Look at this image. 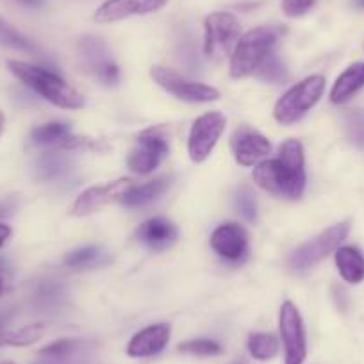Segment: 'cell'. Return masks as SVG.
Returning <instances> with one entry per match:
<instances>
[{
	"instance_id": "1",
	"label": "cell",
	"mask_w": 364,
	"mask_h": 364,
	"mask_svg": "<svg viewBox=\"0 0 364 364\" xmlns=\"http://www.w3.org/2000/svg\"><path fill=\"white\" fill-rule=\"evenodd\" d=\"M254 182L261 190L299 200L306 191V156L299 139H288L279 149L277 159H262L254 168Z\"/></svg>"
},
{
	"instance_id": "2",
	"label": "cell",
	"mask_w": 364,
	"mask_h": 364,
	"mask_svg": "<svg viewBox=\"0 0 364 364\" xmlns=\"http://www.w3.org/2000/svg\"><path fill=\"white\" fill-rule=\"evenodd\" d=\"M8 68L20 82L26 84L36 95L61 109H80L84 106V97L72 84L43 66L11 59L8 61Z\"/></svg>"
},
{
	"instance_id": "3",
	"label": "cell",
	"mask_w": 364,
	"mask_h": 364,
	"mask_svg": "<svg viewBox=\"0 0 364 364\" xmlns=\"http://www.w3.org/2000/svg\"><path fill=\"white\" fill-rule=\"evenodd\" d=\"M277 41V29L268 26L255 27V29L245 33L237 40L236 47L230 54V77L232 79H245V77L254 75L255 70L262 65V61L275 52Z\"/></svg>"
},
{
	"instance_id": "4",
	"label": "cell",
	"mask_w": 364,
	"mask_h": 364,
	"mask_svg": "<svg viewBox=\"0 0 364 364\" xmlns=\"http://www.w3.org/2000/svg\"><path fill=\"white\" fill-rule=\"evenodd\" d=\"M323 75H309L289 87L273 106V118L281 125H293L302 120L325 93Z\"/></svg>"
},
{
	"instance_id": "5",
	"label": "cell",
	"mask_w": 364,
	"mask_h": 364,
	"mask_svg": "<svg viewBox=\"0 0 364 364\" xmlns=\"http://www.w3.org/2000/svg\"><path fill=\"white\" fill-rule=\"evenodd\" d=\"M348 232V222L336 223V225L325 229L323 232H320L316 237H313V240L304 243L302 247H299L293 252L291 257H289V268L296 273H304L311 269L318 262L323 261L327 255L336 252V248L341 247Z\"/></svg>"
},
{
	"instance_id": "6",
	"label": "cell",
	"mask_w": 364,
	"mask_h": 364,
	"mask_svg": "<svg viewBox=\"0 0 364 364\" xmlns=\"http://www.w3.org/2000/svg\"><path fill=\"white\" fill-rule=\"evenodd\" d=\"M241 38V23L234 13L216 11L204 22V54L211 59H223L232 54Z\"/></svg>"
},
{
	"instance_id": "7",
	"label": "cell",
	"mask_w": 364,
	"mask_h": 364,
	"mask_svg": "<svg viewBox=\"0 0 364 364\" xmlns=\"http://www.w3.org/2000/svg\"><path fill=\"white\" fill-rule=\"evenodd\" d=\"M279 332L284 346V364H304L307 359V336L302 314L286 300L279 311Z\"/></svg>"
},
{
	"instance_id": "8",
	"label": "cell",
	"mask_w": 364,
	"mask_h": 364,
	"mask_svg": "<svg viewBox=\"0 0 364 364\" xmlns=\"http://www.w3.org/2000/svg\"><path fill=\"white\" fill-rule=\"evenodd\" d=\"M225 125L227 118L220 111L202 114L193 122L188 136V156L193 163H204L211 156L216 143L225 132Z\"/></svg>"
},
{
	"instance_id": "9",
	"label": "cell",
	"mask_w": 364,
	"mask_h": 364,
	"mask_svg": "<svg viewBox=\"0 0 364 364\" xmlns=\"http://www.w3.org/2000/svg\"><path fill=\"white\" fill-rule=\"evenodd\" d=\"M150 75L152 79L163 87L164 91H168L170 95H173L175 99L182 100V102L190 104H209L216 102L220 99V91L216 87L208 86V84L195 82V80L184 79L178 73L171 72V70L163 68V66H154L150 70Z\"/></svg>"
},
{
	"instance_id": "10",
	"label": "cell",
	"mask_w": 364,
	"mask_h": 364,
	"mask_svg": "<svg viewBox=\"0 0 364 364\" xmlns=\"http://www.w3.org/2000/svg\"><path fill=\"white\" fill-rule=\"evenodd\" d=\"M77 48L87 72L93 73V77L100 80L104 86L111 87L120 82V68L111 58L109 48L102 38L87 34L80 38Z\"/></svg>"
},
{
	"instance_id": "11",
	"label": "cell",
	"mask_w": 364,
	"mask_h": 364,
	"mask_svg": "<svg viewBox=\"0 0 364 364\" xmlns=\"http://www.w3.org/2000/svg\"><path fill=\"white\" fill-rule=\"evenodd\" d=\"M170 152L166 138L159 129H149L138 136L134 149L127 157L129 170L138 175H149L163 163Z\"/></svg>"
},
{
	"instance_id": "12",
	"label": "cell",
	"mask_w": 364,
	"mask_h": 364,
	"mask_svg": "<svg viewBox=\"0 0 364 364\" xmlns=\"http://www.w3.org/2000/svg\"><path fill=\"white\" fill-rule=\"evenodd\" d=\"M132 184L129 178H117V181L106 182V184H99V186H91L86 191L79 195L73 200L72 208H70V215L73 216H87L91 213L99 211L100 208L113 202L120 200L132 190Z\"/></svg>"
},
{
	"instance_id": "13",
	"label": "cell",
	"mask_w": 364,
	"mask_h": 364,
	"mask_svg": "<svg viewBox=\"0 0 364 364\" xmlns=\"http://www.w3.org/2000/svg\"><path fill=\"white\" fill-rule=\"evenodd\" d=\"M211 248L223 261L234 262V264L243 262L250 250L247 230L240 223H222L211 234Z\"/></svg>"
},
{
	"instance_id": "14",
	"label": "cell",
	"mask_w": 364,
	"mask_h": 364,
	"mask_svg": "<svg viewBox=\"0 0 364 364\" xmlns=\"http://www.w3.org/2000/svg\"><path fill=\"white\" fill-rule=\"evenodd\" d=\"M168 0H104L95 11L97 23H113L131 16H145L166 8Z\"/></svg>"
},
{
	"instance_id": "15",
	"label": "cell",
	"mask_w": 364,
	"mask_h": 364,
	"mask_svg": "<svg viewBox=\"0 0 364 364\" xmlns=\"http://www.w3.org/2000/svg\"><path fill=\"white\" fill-rule=\"evenodd\" d=\"M230 146H232L234 159L241 166H255L272 152L269 139L250 127L237 129L230 139Z\"/></svg>"
},
{
	"instance_id": "16",
	"label": "cell",
	"mask_w": 364,
	"mask_h": 364,
	"mask_svg": "<svg viewBox=\"0 0 364 364\" xmlns=\"http://www.w3.org/2000/svg\"><path fill=\"white\" fill-rule=\"evenodd\" d=\"M171 328L168 323H156L141 328L131 338L127 345V355L132 359H145L163 352L170 343Z\"/></svg>"
},
{
	"instance_id": "17",
	"label": "cell",
	"mask_w": 364,
	"mask_h": 364,
	"mask_svg": "<svg viewBox=\"0 0 364 364\" xmlns=\"http://www.w3.org/2000/svg\"><path fill=\"white\" fill-rule=\"evenodd\" d=\"M177 227L170 220L163 218V216L146 220L136 230V237L139 240V243H143L146 248L154 252H163L170 248L177 241Z\"/></svg>"
},
{
	"instance_id": "18",
	"label": "cell",
	"mask_w": 364,
	"mask_h": 364,
	"mask_svg": "<svg viewBox=\"0 0 364 364\" xmlns=\"http://www.w3.org/2000/svg\"><path fill=\"white\" fill-rule=\"evenodd\" d=\"M364 87V63H353L348 68L343 70L338 75V79L334 80L331 90V99L332 104L336 106H341V104L350 102L353 97L359 93Z\"/></svg>"
},
{
	"instance_id": "19",
	"label": "cell",
	"mask_w": 364,
	"mask_h": 364,
	"mask_svg": "<svg viewBox=\"0 0 364 364\" xmlns=\"http://www.w3.org/2000/svg\"><path fill=\"white\" fill-rule=\"evenodd\" d=\"M334 262L339 275L348 284H360L364 281V254L352 245H341L334 252Z\"/></svg>"
},
{
	"instance_id": "20",
	"label": "cell",
	"mask_w": 364,
	"mask_h": 364,
	"mask_svg": "<svg viewBox=\"0 0 364 364\" xmlns=\"http://www.w3.org/2000/svg\"><path fill=\"white\" fill-rule=\"evenodd\" d=\"M173 177H157L154 181L141 184V186H132V190L122 198V204L127 208H139V205L150 204L152 200L159 198L164 191L170 188Z\"/></svg>"
},
{
	"instance_id": "21",
	"label": "cell",
	"mask_w": 364,
	"mask_h": 364,
	"mask_svg": "<svg viewBox=\"0 0 364 364\" xmlns=\"http://www.w3.org/2000/svg\"><path fill=\"white\" fill-rule=\"evenodd\" d=\"M107 262H109V254L100 247H93V245L77 248L65 257V264L72 269L100 268V266H106Z\"/></svg>"
},
{
	"instance_id": "22",
	"label": "cell",
	"mask_w": 364,
	"mask_h": 364,
	"mask_svg": "<svg viewBox=\"0 0 364 364\" xmlns=\"http://www.w3.org/2000/svg\"><path fill=\"white\" fill-rule=\"evenodd\" d=\"M34 304L38 309L54 311L65 302V284L54 279H45L34 289Z\"/></svg>"
},
{
	"instance_id": "23",
	"label": "cell",
	"mask_w": 364,
	"mask_h": 364,
	"mask_svg": "<svg viewBox=\"0 0 364 364\" xmlns=\"http://www.w3.org/2000/svg\"><path fill=\"white\" fill-rule=\"evenodd\" d=\"M91 345L84 339H58L50 345L40 350V357H50V359H68V357L90 355Z\"/></svg>"
},
{
	"instance_id": "24",
	"label": "cell",
	"mask_w": 364,
	"mask_h": 364,
	"mask_svg": "<svg viewBox=\"0 0 364 364\" xmlns=\"http://www.w3.org/2000/svg\"><path fill=\"white\" fill-rule=\"evenodd\" d=\"M70 159L66 154L47 152L36 161V177L40 181H54L70 171Z\"/></svg>"
},
{
	"instance_id": "25",
	"label": "cell",
	"mask_w": 364,
	"mask_h": 364,
	"mask_svg": "<svg viewBox=\"0 0 364 364\" xmlns=\"http://www.w3.org/2000/svg\"><path fill=\"white\" fill-rule=\"evenodd\" d=\"M43 336V327L38 323L20 328H2L0 346H29Z\"/></svg>"
},
{
	"instance_id": "26",
	"label": "cell",
	"mask_w": 364,
	"mask_h": 364,
	"mask_svg": "<svg viewBox=\"0 0 364 364\" xmlns=\"http://www.w3.org/2000/svg\"><path fill=\"white\" fill-rule=\"evenodd\" d=\"M68 136L70 124H66V122H48V124L33 129V132H31V139H33L34 145L38 146H48L55 145V143H63Z\"/></svg>"
},
{
	"instance_id": "27",
	"label": "cell",
	"mask_w": 364,
	"mask_h": 364,
	"mask_svg": "<svg viewBox=\"0 0 364 364\" xmlns=\"http://www.w3.org/2000/svg\"><path fill=\"white\" fill-rule=\"evenodd\" d=\"M247 348L254 359L269 360L277 357L279 339L273 334H266V332H254V334L248 336Z\"/></svg>"
},
{
	"instance_id": "28",
	"label": "cell",
	"mask_w": 364,
	"mask_h": 364,
	"mask_svg": "<svg viewBox=\"0 0 364 364\" xmlns=\"http://www.w3.org/2000/svg\"><path fill=\"white\" fill-rule=\"evenodd\" d=\"M0 45H2V47L13 48V50H20V52L36 50L33 41L27 40L20 31H16L15 27H13L9 22H6L2 16H0Z\"/></svg>"
},
{
	"instance_id": "29",
	"label": "cell",
	"mask_w": 364,
	"mask_h": 364,
	"mask_svg": "<svg viewBox=\"0 0 364 364\" xmlns=\"http://www.w3.org/2000/svg\"><path fill=\"white\" fill-rule=\"evenodd\" d=\"M254 75L259 77L261 80H264V82H272V84L284 82V80L288 79V72H286L284 63L279 59V55L275 54V52L269 54L268 58L262 61V65L255 70Z\"/></svg>"
},
{
	"instance_id": "30",
	"label": "cell",
	"mask_w": 364,
	"mask_h": 364,
	"mask_svg": "<svg viewBox=\"0 0 364 364\" xmlns=\"http://www.w3.org/2000/svg\"><path fill=\"white\" fill-rule=\"evenodd\" d=\"M177 350L181 353H186V355H195V357H213L220 355L223 352L222 345L216 343L215 339H190V341H184L177 346Z\"/></svg>"
},
{
	"instance_id": "31",
	"label": "cell",
	"mask_w": 364,
	"mask_h": 364,
	"mask_svg": "<svg viewBox=\"0 0 364 364\" xmlns=\"http://www.w3.org/2000/svg\"><path fill=\"white\" fill-rule=\"evenodd\" d=\"M345 129L350 141L364 149V109H348L345 114Z\"/></svg>"
},
{
	"instance_id": "32",
	"label": "cell",
	"mask_w": 364,
	"mask_h": 364,
	"mask_svg": "<svg viewBox=\"0 0 364 364\" xmlns=\"http://www.w3.org/2000/svg\"><path fill=\"white\" fill-rule=\"evenodd\" d=\"M234 205H236L237 213L247 222H255L257 220V202H255V195L252 193L250 188L243 186L236 190V193H234Z\"/></svg>"
},
{
	"instance_id": "33",
	"label": "cell",
	"mask_w": 364,
	"mask_h": 364,
	"mask_svg": "<svg viewBox=\"0 0 364 364\" xmlns=\"http://www.w3.org/2000/svg\"><path fill=\"white\" fill-rule=\"evenodd\" d=\"M316 0H282V11L289 18H299L307 15L314 8Z\"/></svg>"
},
{
	"instance_id": "34",
	"label": "cell",
	"mask_w": 364,
	"mask_h": 364,
	"mask_svg": "<svg viewBox=\"0 0 364 364\" xmlns=\"http://www.w3.org/2000/svg\"><path fill=\"white\" fill-rule=\"evenodd\" d=\"M33 364H90V355L68 357V359H50V357H40Z\"/></svg>"
},
{
	"instance_id": "35",
	"label": "cell",
	"mask_w": 364,
	"mask_h": 364,
	"mask_svg": "<svg viewBox=\"0 0 364 364\" xmlns=\"http://www.w3.org/2000/svg\"><path fill=\"white\" fill-rule=\"evenodd\" d=\"M11 234H13L11 227H9V225H6V223H2V222H0V248L4 247V245H6V241H8L9 237H11Z\"/></svg>"
},
{
	"instance_id": "36",
	"label": "cell",
	"mask_w": 364,
	"mask_h": 364,
	"mask_svg": "<svg viewBox=\"0 0 364 364\" xmlns=\"http://www.w3.org/2000/svg\"><path fill=\"white\" fill-rule=\"evenodd\" d=\"M15 2L26 6V8H40L43 4V0H15Z\"/></svg>"
},
{
	"instance_id": "37",
	"label": "cell",
	"mask_w": 364,
	"mask_h": 364,
	"mask_svg": "<svg viewBox=\"0 0 364 364\" xmlns=\"http://www.w3.org/2000/svg\"><path fill=\"white\" fill-rule=\"evenodd\" d=\"M9 318H11V313H9V311H0V331L6 328V323L9 321Z\"/></svg>"
},
{
	"instance_id": "38",
	"label": "cell",
	"mask_w": 364,
	"mask_h": 364,
	"mask_svg": "<svg viewBox=\"0 0 364 364\" xmlns=\"http://www.w3.org/2000/svg\"><path fill=\"white\" fill-rule=\"evenodd\" d=\"M11 205L8 202H0V218H4V216L11 215Z\"/></svg>"
},
{
	"instance_id": "39",
	"label": "cell",
	"mask_w": 364,
	"mask_h": 364,
	"mask_svg": "<svg viewBox=\"0 0 364 364\" xmlns=\"http://www.w3.org/2000/svg\"><path fill=\"white\" fill-rule=\"evenodd\" d=\"M4 131H6V114L0 111V138H2Z\"/></svg>"
},
{
	"instance_id": "40",
	"label": "cell",
	"mask_w": 364,
	"mask_h": 364,
	"mask_svg": "<svg viewBox=\"0 0 364 364\" xmlns=\"http://www.w3.org/2000/svg\"><path fill=\"white\" fill-rule=\"evenodd\" d=\"M352 6L355 9H364V0H352Z\"/></svg>"
},
{
	"instance_id": "41",
	"label": "cell",
	"mask_w": 364,
	"mask_h": 364,
	"mask_svg": "<svg viewBox=\"0 0 364 364\" xmlns=\"http://www.w3.org/2000/svg\"><path fill=\"white\" fill-rule=\"evenodd\" d=\"M2 291H4V279L0 277V295H2Z\"/></svg>"
},
{
	"instance_id": "42",
	"label": "cell",
	"mask_w": 364,
	"mask_h": 364,
	"mask_svg": "<svg viewBox=\"0 0 364 364\" xmlns=\"http://www.w3.org/2000/svg\"><path fill=\"white\" fill-rule=\"evenodd\" d=\"M4 266H6V261H4V259H2V257H0V269L4 268Z\"/></svg>"
},
{
	"instance_id": "43",
	"label": "cell",
	"mask_w": 364,
	"mask_h": 364,
	"mask_svg": "<svg viewBox=\"0 0 364 364\" xmlns=\"http://www.w3.org/2000/svg\"><path fill=\"white\" fill-rule=\"evenodd\" d=\"M0 364H15V363H11V360H2Z\"/></svg>"
},
{
	"instance_id": "44",
	"label": "cell",
	"mask_w": 364,
	"mask_h": 364,
	"mask_svg": "<svg viewBox=\"0 0 364 364\" xmlns=\"http://www.w3.org/2000/svg\"><path fill=\"white\" fill-rule=\"evenodd\" d=\"M241 364H243V363H241Z\"/></svg>"
}]
</instances>
